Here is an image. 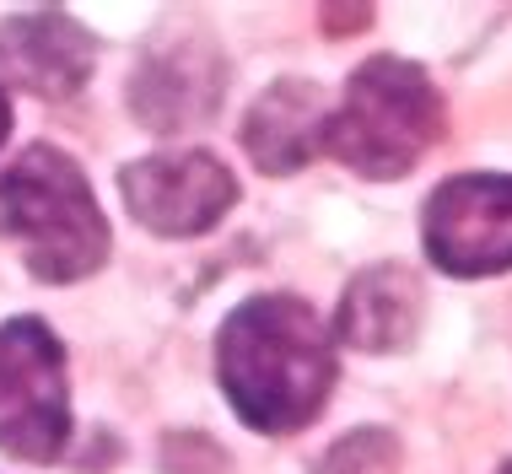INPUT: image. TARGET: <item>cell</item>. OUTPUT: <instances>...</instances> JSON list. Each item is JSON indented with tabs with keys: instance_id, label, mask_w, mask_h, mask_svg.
I'll use <instances>...</instances> for the list:
<instances>
[{
	"instance_id": "cell-8",
	"label": "cell",
	"mask_w": 512,
	"mask_h": 474,
	"mask_svg": "<svg viewBox=\"0 0 512 474\" xmlns=\"http://www.w3.org/2000/svg\"><path fill=\"white\" fill-rule=\"evenodd\" d=\"M92 33L65 11H27L0 27V71L33 97H76L92 76Z\"/></svg>"
},
{
	"instance_id": "cell-2",
	"label": "cell",
	"mask_w": 512,
	"mask_h": 474,
	"mask_svg": "<svg viewBox=\"0 0 512 474\" xmlns=\"http://www.w3.org/2000/svg\"><path fill=\"white\" fill-rule=\"evenodd\" d=\"M0 232L22 248L38 281H81L108 259V221L92 184L60 146H27L0 173Z\"/></svg>"
},
{
	"instance_id": "cell-7",
	"label": "cell",
	"mask_w": 512,
	"mask_h": 474,
	"mask_svg": "<svg viewBox=\"0 0 512 474\" xmlns=\"http://www.w3.org/2000/svg\"><path fill=\"white\" fill-rule=\"evenodd\" d=\"M221 97H227V65L200 38H178V44L151 49L141 60V71L130 76L135 119L157 135L195 130V124H205L221 108Z\"/></svg>"
},
{
	"instance_id": "cell-10",
	"label": "cell",
	"mask_w": 512,
	"mask_h": 474,
	"mask_svg": "<svg viewBox=\"0 0 512 474\" xmlns=\"http://www.w3.org/2000/svg\"><path fill=\"white\" fill-rule=\"evenodd\" d=\"M415 324H421V286L399 264L356 275L340 302V334L356 351H399V345H410Z\"/></svg>"
},
{
	"instance_id": "cell-9",
	"label": "cell",
	"mask_w": 512,
	"mask_h": 474,
	"mask_svg": "<svg viewBox=\"0 0 512 474\" xmlns=\"http://www.w3.org/2000/svg\"><path fill=\"white\" fill-rule=\"evenodd\" d=\"M243 146L265 173H297L324 146V103L308 81H275L243 124Z\"/></svg>"
},
{
	"instance_id": "cell-5",
	"label": "cell",
	"mask_w": 512,
	"mask_h": 474,
	"mask_svg": "<svg viewBox=\"0 0 512 474\" xmlns=\"http://www.w3.org/2000/svg\"><path fill=\"white\" fill-rule=\"evenodd\" d=\"M426 254L448 275L512 270V178L464 173L426 200Z\"/></svg>"
},
{
	"instance_id": "cell-12",
	"label": "cell",
	"mask_w": 512,
	"mask_h": 474,
	"mask_svg": "<svg viewBox=\"0 0 512 474\" xmlns=\"http://www.w3.org/2000/svg\"><path fill=\"white\" fill-rule=\"evenodd\" d=\"M502 474H512V464H502Z\"/></svg>"
},
{
	"instance_id": "cell-11",
	"label": "cell",
	"mask_w": 512,
	"mask_h": 474,
	"mask_svg": "<svg viewBox=\"0 0 512 474\" xmlns=\"http://www.w3.org/2000/svg\"><path fill=\"white\" fill-rule=\"evenodd\" d=\"M6 130H11V97H6V87H0V141H6Z\"/></svg>"
},
{
	"instance_id": "cell-6",
	"label": "cell",
	"mask_w": 512,
	"mask_h": 474,
	"mask_svg": "<svg viewBox=\"0 0 512 474\" xmlns=\"http://www.w3.org/2000/svg\"><path fill=\"white\" fill-rule=\"evenodd\" d=\"M124 205L157 237H200L211 232L238 200V178L211 151H168V157L130 162L119 173Z\"/></svg>"
},
{
	"instance_id": "cell-1",
	"label": "cell",
	"mask_w": 512,
	"mask_h": 474,
	"mask_svg": "<svg viewBox=\"0 0 512 474\" xmlns=\"http://www.w3.org/2000/svg\"><path fill=\"white\" fill-rule=\"evenodd\" d=\"M216 378L254 431H297L335 388V345L302 297H254L221 324Z\"/></svg>"
},
{
	"instance_id": "cell-3",
	"label": "cell",
	"mask_w": 512,
	"mask_h": 474,
	"mask_svg": "<svg viewBox=\"0 0 512 474\" xmlns=\"http://www.w3.org/2000/svg\"><path fill=\"white\" fill-rule=\"evenodd\" d=\"M442 135V97L421 65L372 54L340 108L324 114V151L362 178H405Z\"/></svg>"
},
{
	"instance_id": "cell-4",
	"label": "cell",
	"mask_w": 512,
	"mask_h": 474,
	"mask_svg": "<svg viewBox=\"0 0 512 474\" xmlns=\"http://www.w3.org/2000/svg\"><path fill=\"white\" fill-rule=\"evenodd\" d=\"M71 437L65 351L38 318L0 324V448L27 464H54Z\"/></svg>"
}]
</instances>
